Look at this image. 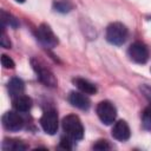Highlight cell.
<instances>
[{"label":"cell","mask_w":151,"mask_h":151,"mask_svg":"<svg viewBox=\"0 0 151 151\" xmlns=\"http://www.w3.org/2000/svg\"><path fill=\"white\" fill-rule=\"evenodd\" d=\"M63 129L66 132V134L73 140H79L84 137L83 124H81L79 117L76 114H68V116L64 117Z\"/></svg>","instance_id":"6da1fadb"},{"label":"cell","mask_w":151,"mask_h":151,"mask_svg":"<svg viewBox=\"0 0 151 151\" xmlns=\"http://www.w3.org/2000/svg\"><path fill=\"white\" fill-rule=\"evenodd\" d=\"M127 38V28L120 22L110 24L106 28V40L116 46H120Z\"/></svg>","instance_id":"7a4b0ae2"},{"label":"cell","mask_w":151,"mask_h":151,"mask_svg":"<svg viewBox=\"0 0 151 151\" xmlns=\"http://www.w3.org/2000/svg\"><path fill=\"white\" fill-rule=\"evenodd\" d=\"M31 63H32L33 70H34L35 73H37L38 79H39L44 85H46V86H48V87H55V86H57V79H55L53 72H52L50 68H47L42 63H40V61L35 60V59H32Z\"/></svg>","instance_id":"3957f363"},{"label":"cell","mask_w":151,"mask_h":151,"mask_svg":"<svg viewBox=\"0 0 151 151\" xmlns=\"http://www.w3.org/2000/svg\"><path fill=\"white\" fill-rule=\"evenodd\" d=\"M97 114L105 125H110L116 120L117 110L111 101L103 100L97 105Z\"/></svg>","instance_id":"277c9868"},{"label":"cell","mask_w":151,"mask_h":151,"mask_svg":"<svg viewBox=\"0 0 151 151\" xmlns=\"http://www.w3.org/2000/svg\"><path fill=\"white\" fill-rule=\"evenodd\" d=\"M127 55L130 57L132 61L138 63V64H144L149 59V50L143 42L136 41L130 45L127 50Z\"/></svg>","instance_id":"5b68a950"},{"label":"cell","mask_w":151,"mask_h":151,"mask_svg":"<svg viewBox=\"0 0 151 151\" xmlns=\"http://www.w3.org/2000/svg\"><path fill=\"white\" fill-rule=\"evenodd\" d=\"M37 38L45 47H48V48L55 47L58 44V38L55 37L51 27L46 24H41L37 28Z\"/></svg>","instance_id":"8992f818"},{"label":"cell","mask_w":151,"mask_h":151,"mask_svg":"<svg viewBox=\"0 0 151 151\" xmlns=\"http://www.w3.org/2000/svg\"><path fill=\"white\" fill-rule=\"evenodd\" d=\"M42 130L48 134H54L58 130V114L54 110H47L40 118Z\"/></svg>","instance_id":"52a82bcc"},{"label":"cell","mask_w":151,"mask_h":151,"mask_svg":"<svg viewBox=\"0 0 151 151\" xmlns=\"http://www.w3.org/2000/svg\"><path fill=\"white\" fill-rule=\"evenodd\" d=\"M2 125L8 131H19L24 126V119L14 111H8L2 116Z\"/></svg>","instance_id":"ba28073f"},{"label":"cell","mask_w":151,"mask_h":151,"mask_svg":"<svg viewBox=\"0 0 151 151\" xmlns=\"http://www.w3.org/2000/svg\"><path fill=\"white\" fill-rule=\"evenodd\" d=\"M112 137L117 140L124 142L130 138V127L125 120H118L112 127Z\"/></svg>","instance_id":"9c48e42d"},{"label":"cell","mask_w":151,"mask_h":151,"mask_svg":"<svg viewBox=\"0 0 151 151\" xmlns=\"http://www.w3.org/2000/svg\"><path fill=\"white\" fill-rule=\"evenodd\" d=\"M68 101L71 103V105H73L74 107H78L80 110H88V107L91 105V101L85 96V93H80V92H76V91L70 92Z\"/></svg>","instance_id":"30bf717a"},{"label":"cell","mask_w":151,"mask_h":151,"mask_svg":"<svg viewBox=\"0 0 151 151\" xmlns=\"http://www.w3.org/2000/svg\"><path fill=\"white\" fill-rule=\"evenodd\" d=\"M7 88H8L9 96H11L12 99H13V98H15V97H18V96H21V94L24 93L25 84H24V81H22L20 78L14 77V78H12V79L8 81Z\"/></svg>","instance_id":"8fae6325"},{"label":"cell","mask_w":151,"mask_h":151,"mask_svg":"<svg viewBox=\"0 0 151 151\" xmlns=\"http://www.w3.org/2000/svg\"><path fill=\"white\" fill-rule=\"evenodd\" d=\"M32 99L28 97V96H25V94H21V96H18L15 98H13V107L18 111V112H27L31 110L32 107Z\"/></svg>","instance_id":"7c38bea8"},{"label":"cell","mask_w":151,"mask_h":151,"mask_svg":"<svg viewBox=\"0 0 151 151\" xmlns=\"http://www.w3.org/2000/svg\"><path fill=\"white\" fill-rule=\"evenodd\" d=\"M74 85L85 94H94L97 92V87L94 84H92L91 81L84 79V78H76L73 79Z\"/></svg>","instance_id":"4fadbf2b"},{"label":"cell","mask_w":151,"mask_h":151,"mask_svg":"<svg viewBox=\"0 0 151 151\" xmlns=\"http://www.w3.org/2000/svg\"><path fill=\"white\" fill-rule=\"evenodd\" d=\"M0 20H1V26L2 28H5V26H9L13 28H17L19 26V21L15 17H13L12 14L5 12L4 9L0 12Z\"/></svg>","instance_id":"5bb4252c"},{"label":"cell","mask_w":151,"mask_h":151,"mask_svg":"<svg viewBox=\"0 0 151 151\" xmlns=\"http://www.w3.org/2000/svg\"><path fill=\"white\" fill-rule=\"evenodd\" d=\"M27 145H25L22 142L17 139H5L2 142V150H12V151H20L26 150Z\"/></svg>","instance_id":"9a60e30c"},{"label":"cell","mask_w":151,"mask_h":151,"mask_svg":"<svg viewBox=\"0 0 151 151\" xmlns=\"http://www.w3.org/2000/svg\"><path fill=\"white\" fill-rule=\"evenodd\" d=\"M53 7L57 12L60 13H68L71 9H73L74 5L71 0H57L53 4Z\"/></svg>","instance_id":"2e32d148"},{"label":"cell","mask_w":151,"mask_h":151,"mask_svg":"<svg viewBox=\"0 0 151 151\" xmlns=\"http://www.w3.org/2000/svg\"><path fill=\"white\" fill-rule=\"evenodd\" d=\"M142 125L144 130L151 131V104L146 106L142 113Z\"/></svg>","instance_id":"e0dca14e"},{"label":"cell","mask_w":151,"mask_h":151,"mask_svg":"<svg viewBox=\"0 0 151 151\" xmlns=\"http://www.w3.org/2000/svg\"><path fill=\"white\" fill-rule=\"evenodd\" d=\"M1 65L5 68H14V66H15L14 61L8 55H6V54H2L1 55Z\"/></svg>","instance_id":"ac0fdd59"},{"label":"cell","mask_w":151,"mask_h":151,"mask_svg":"<svg viewBox=\"0 0 151 151\" xmlns=\"http://www.w3.org/2000/svg\"><path fill=\"white\" fill-rule=\"evenodd\" d=\"M0 45L4 47V48H11L12 46V42L9 40V38L7 37V34L5 33V29L2 28V32H1V38H0Z\"/></svg>","instance_id":"d6986e66"},{"label":"cell","mask_w":151,"mask_h":151,"mask_svg":"<svg viewBox=\"0 0 151 151\" xmlns=\"http://www.w3.org/2000/svg\"><path fill=\"white\" fill-rule=\"evenodd\" d=\"M93 149H94V150H100V151H103V150H109V149H111V146H110V144L107 143V140H98L96 144H93Z\"/></svg>","instance_id":"ffe728a7"},{"label":"cell","mask_w":151,"mask_h":151,"mask_svg":"<svg viewBox=\"0 0 151 151\" xmlns=\"http://www.w3.org/2000/svg\"><path fill=\"white\" fill-rule=\"evenodd\" d=\"M140 91L145 96V98L151 103V86H149V85H142L140 86Z\"/></svg>","instance_id":"44dd1931"},{"label":"cell","mask_w":151,"mask_h":151,"mask_svg":"<svg viewBox=\"0 0 151 151\" xmlns=\"http://www.w3.org/2000/svg\"><path fill=\"white\" fill-rule=\"evenodd\" d=\"M68 138H70V137H68ZM68 138H61L60 144H59V147H61V149H67V150L72 149V145H71V142H70Z\"/></svg>","instance_id":"7402d4cb"},{"label":"cell","mask_w":151,"mask_h":151,"mask_svg":"<svg viewBox=\"0 0 151 151\" xmlns=\"http://www.w3.org/2000/svg\"><path fill=\"white\" fill-rule=\"evenodd\" d=\"M15 1H17V2H20V4H21V2H25V0H15Z\"/></svg>","instance_id":"603a6c76"}]
</instances>
